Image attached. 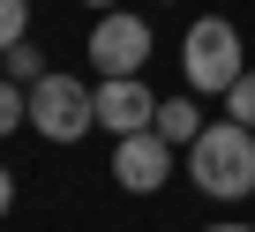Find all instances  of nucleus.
Returning <instances> with one entry per match:
<instances>
[{
    "label": "nucleus",
    "mask_w": 255,
    "mask_h": 232,
    "mask_svg": "<svg viewBox=\"0 0 255 232\" xmlns=\"http://www.w3.org/2000/svg\"><path fill=\"white\" fill-rule=\"evenodd\" d=\"M158 120V97L135 82V75H105L98 82V128H113V135H143Z\"/></svg>",
    "instance_id": "6"
},
{
    "label": "nucleus",
    "mask_w": 255,
    "mask_h": 232,
    "mask_svg": "<svg viewBox=\"0 0 255 232\" xmlns=\"http://www.w3.org/2000/svg\"><path fill=\"white\" fill-rule=\"evenodd\" d=\"M8 210H15V172L0 165V217H8Z\"/></svg>",
    "instance_id": "12"
},
{
    "label": "nucleus",
    "mask_w": 255,
    "mask_h": 232,
    "mask_svg": "<svg viewBox=\"0 0 255 232\" xmlns=\"http://www.w3.org/2000/svg\"><path fill=\"white\" fill-rule=\"evenodd\" d=\"M90 8H98V15H113V8H120V0H90Z\"/></svg>",
    "instance_id": "14"
},
{
    "label": "nucleus",
    "mask_w": 255,
    "mask_h": 232,
    "mask_svg": "<svg viewBox=\"0 0 255 232\" xmlns=\"http://www.w3.org/2000/svg\"><path fill=\"white\" fill-rule=\"evenodd\" d=\"M203 232H255V225H203Z\"/></svg>",
    "instance_id": "13"
},
{
    "label": "nucleus",
    "mask_w": 255,
    "mask_h": 232,
    "mask_svg": "<svg viewBox=\"0 0 255 232\" xmlns=\"http://www.w3.org/2000/svg\"><path fill=\"white\" fill-rule=\"evenodd\" d=\"M150 128H158V135H165L173 150H188V143L203 135V112H195V97H165V105H158V120H150Z\"/></svg>",
    "instance_id": "7"
},
{
    "label": "nucleus",
    "mask_w": 255,
    "mask_h": 232,
    "mask_svg": "<svg viewBox=\"0 0 255 232\" xmlns=\"http://www.w3.org/2000/svg\"><path fill=\"white\" fill-rule=\"evenodd\" d=\"M23 23H30V0H0V53L23 45Z\"/></svg>",
    "instance_id": "10"
},
{
    "label": "nucleus",
    "mask_w": 255,
    "mask_h": 232,
    "mask_svg": "<svg viewBox=\"0 0 255 232\" xmlns=\"http://www.w3.org/2000/svg\"><path fill=\"white\" fill-rule=\"evenodd\" d=\"M180 68H188V90H210V97H225V90L248 75V60H240V30H233L225 15H203V23H188V38H180Z\"/></svg>",
    "instance_id": "2"
},
{
    "label": "nucleus",
    "mask_w": 255,
    "mask_h": 232,
    "mask_svg": "<svg viewBox=\"0 0 255 232\" xmlns=\"http://www.w3.org/2000/svg\"><path fill=\"white\" fill-rule=\"evenodd\" d=\"M113 180H120L128 195H158V187L173 180V143H165L158 128L120 135V150H113Z\"/></svg>",
    "instance_id": "5"
},
{
    "label": "nucleus",
    "mask_w": 255,
    "mask_h": 232,
    "mask_svg": "<svg viewBox=\"0 0 255 232\" xmlns=\"http://www.w3.org/2000/svg\"><path fill=\"white\" fill-rule=\"evenodd\" d=\"M188 180L210 195V202H240L255 195V128L240 120H218L188 143Z\"/></svg>",
    "instance_id": "1"
},
{
    "label": "nucleus",
    "mask_w": 255,
    "mask_h": 232,
    "mask_svg": "<svg viewBox=\"0 0 255 232\" xmlns=\"http://www.w3.org/2000/svg\"><path fill=\"white\" fill-rule=\"evenodd\" d=\"M90 60H98L105 75H135V68L150 60V23L128 15V8L98 15V23H90Z\"/></svg>",
    "instance_id": "4"
},
{
    "label": "nucleus",
    "mask_w": 255,
    "mask_h": 232,
    "mask_svg": "<svg viewBox=\"0 0 255 232\" xmlns=\"http://www.w3.org/2000/svg\"><path fill=\"white\" fill-rule=\"evenodd\" d=\"M225 120H240V128H255V68L225 90Z\"/></svg>",
    "instance_id": "9"
},
{
    "label": "nucleus",
    "mask_w": 255,
    "mask_h": 232,
    "mask_svg": "<svg viewBox=\"0 0 255 232\" xmlns=\"http://www.w3.org/2000/svg\"><path fill=\"white\" fill-rule=\"evenodd\" d=\"M30 128L45 143H83L98 128V90L75 75H38L30 82Z\"/></svg>",
    "instance_id": "3"
},
{
    "label": "nucleus",
    "mask_w": 255,
    "mask_h": 232,
    "mask_svg": "<svg viewBox=\"0 0 255 232\" xmlns=\"http://www.w3.org/2000/svg\"><path fill=\"white\" fill-rule=\"evenodd\" d=\"M23 120H30V90L23 82H0V135H15Z\"/></svg>",
    "instance_id": "8"
},
{
    "label": "nucleus",
    "mask_w": 255,
    "mask_h": 232,
    "mask_svg": "<svg viewBox=\"0 0 255 232\" xmlns=\"http://www.w3.org/2000/svg\"><path fill=\"white\" fill-rule=\"evenodd\" d=\"M0 60H8V82H38V45H8V53H0Z\"/></svg>",
    "instance_id": "11"
}]
</instances>
